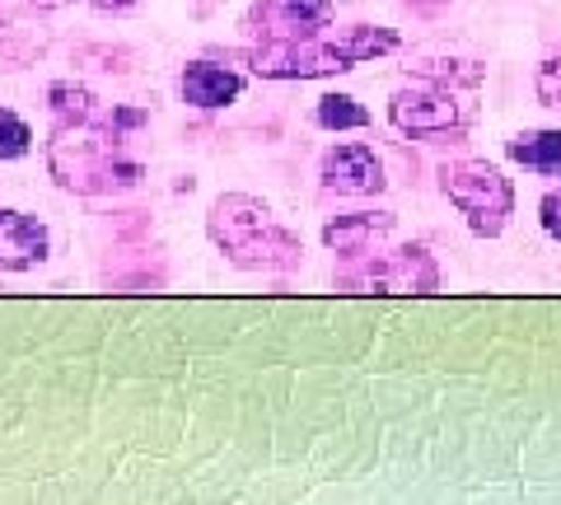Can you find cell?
Listing matches in <instances>:
<instances>
[{
    "label": "cell",
    "mask_w": 561,
    "mask_h": 505,
    "mask_svg": "<svg viewBox=\"0 0 561 505\" xmlns=\"http://www.w3.org/2000/svg\"><path fill=\"white\" fill-rule=\"evenodd\" d=\"M146 113L117 108L113 117H84V122H57L47 146V164L57 173L66 193L99 197V193H122V187L140 183V164L127 154V131H136Z\"/></svg>",
    "instance_id": "6da1fadb"
},
{
    "label": "cell",
    "mask_w": 561,
    "mask_h": 505,
    "mask_svg": "<svg viewBox=\"0 0 561 505\" xmlns=\"http://www.w3.org/2000/svg\"><path fill=\"white\" fill-rule=\"evenodd\" d=\"M416 76L412 84L389 99V122L402 136H416V141H459L472 127V113H478V94L482 84V66L478 61H431L416 57V66H408Z\"/></svg>",
    "instance_id": "7a4b0ae2"
},
{
    "label": "cell",
    "mask_w": 561,
    "mask_h": 505,
    "mask_svg": "<svg viewBox=\"0 0 561 505\" xmlns=\"http://www.w3.org/2000/svg\"><path fill=\"white\" fill-rule=\"evenodd\" d=\"M402 38L393 28L379 24H346V28H323L309 38H286V43H253L249 66L262 80H319V76H342L356 71L360 61L389 57Z\"/></svg>",
    "instance_id": "3957f363"
},
{
    "label": "cell",
    "mask_w": 561,
    "mask_h": 505,
    "mask_svg": "<svg viewBox=\"0 0 561 505\" xmlns=\"http://www.w3.org/2000/svg\"><path fill=\"white\" fill-rule=\"evenodd\" d=\"M210 243L225 253V263L239 272H290L300 267V239L272 216V206L249 193L216 197L206 216Z\"/></svg>",
    "instance_id": "277c9868"
},
{
    "label": "cell",
    "mask_w": 561,
    "mask_h": 505,
    "mask_svg": "<svg viewBox=\"0 0 561 505\" xmlns=\"http://www.w3.org/2000/svg\"><path fill=\"white\" fill-rule=\"evenodd\" d=\"M440 193L459 206V216L468 220V230L478 239L505 234V225L515 216V187L511 179L486 164V160H454L440 169Z\"/></svg>",
    "instance_id": "5b68a950"
},
{
    "label": "cell",
    "mask_w": 561,
    "mask_h": 505,
    "mask_svg": "<svg viewBox=\"0 0 561 505\" xmlns=\"http://www.w3.org/2000/svg\"><path fill=\"white\" fill-rule=\"evenodd\" d=\"M332 282L346 295H435L440 290V263L421 243H402V249L375 257H351Z\"/></svg>",
    "instance_id": "8992f818"
},
{
    "label": "cell",
    "mask_w": 561,
    "mask_h": 505,
    "mask_svg": "<svg viewBox=\"0 0 561 505\" xmlns=\"http://www.w3.org/2000/svg\"><path fill=\"white\" fill-rule=\"evenodd\" d=\"M332 0H253L243 28L253 43H286V38H309L332 24Z\"/></svg>",
    "instance_id": "52a82bcc"
},
{
    "label": "cell",
    "mask_w": 561,
    "mask_h": 505,
    "mask_svg": "<svg viewBox=\"0 0 561 505\" xmlns=\"http://www.w3.org/2000/svg\"><path fill=\"white\" fill-rule=\"evenodd\" d=\"M323 187L328 193H342V197H375L383 193V164H379V154L370 146H360V141H346V146H332L323 154Z\"/></svg>",
    "instance_id": "ba28073f"
},
{
    "label": "cell",
    "mask_w": 561,
    "mask_h": 505,
    "mask_svg": "<svg viewBox=\"0 0 561 505\" xmlns=\"http://www.w3.org/2000/svg\"><path fill=\"white\" fill-rule=\"evenodd\" d=\"M393 225H398L393 211H346V216H332L323 225V249H332L342 263H351V257L375 253L379 243L393 234Z\"/></svg>",
    "instance_id": "9c48e42d"
},
{
    "label": "cell",
    "mask_w": 561,
    "mask_h": 505,
    "mask_svg": "<svg viewBox=\"0 0 561 505\" xmlns=\"http://www.w3.org/2000/svg\"><path fill=\"white\" fill-rule=\"evenodd\" d=\"M47 225L28 211H5L0 206V272H28L47 263Z\"/></svg>",
    "instance_id": "30bf717a"
},
{
    "label": "cell",
    "mask_w": 561,
    "mask_h": 505,
    "mask_svg": "<svg viewBox=\"0 0 561 505\" xmlns=\"http://www.w3.org/2000/svg\"><path fill=\"white\" fill-rule=\"evenodd\" d=\"M183 103H192V108H225V103H234L243 94V76L230 71V66H216V61H192L183 66Z\"/></svg>",
    "instance_id": "8fae6325"
},
{
    "label": "cell",
    "mask_w": 561,
    "mask_h": 505,
    "mask_svg": "<svg viewBox=\"0 0 561 505\" xmlns=\"http://www.w3.org/2000/svg\"><path fill=\"white\" fill-rule=\"evenodd\" d=\"M505 154L515 164L561 179V127H542V131H519L515 141H505Z\"/></svg>",
    "instance_id": "7c38bea8"
},
{
    "label": "cell",
    "mask_w": 561,
    "mask_h": 505,
    "mask_svg": "<svg viewBox=\"0 0 561 505\" xmlns=\"http://www.w3.org/2000/svg\"><path fill=\"white\" fill-rule=\"evenodd\" d=\"M313 117H319L323 131H360V127H370V113H365L351 94H323Z\"/></svg>",
    "instance_id": "4fadbf2b"
},
{
    "label": "cell",
    "mask_w": 561,
    "mask_h": 505,
    "mask_svg": "<svg viewBox=\"0 0 561 505\" xmlns=\"http://www.w3.org/2000/svg\"><path fill=\"white\" fill-rule=\"evenodd\" d=\"M47 99H51V113H57V122H84V117L99 113L94 94L84 90V84H76V80H57L47 90Z\"/></svg>",
    "instance_id": "5bb4252c"
},
{
    "label": "cell",
    "mask_w": 561,
    "mask_h": 505,
    "mask_svg": "<svg viewBox=\"0 0 561 505\" xmlns=\"http://www.w3.org/2000/svg\"><path fill=\"white\" fill-rule=\"evenodd\" d=\"M33 146V131H28V122L20 113H10V108H0V160H24Z\"/></svg>",
    "instance_id": "9a60e30c"
},
{
    "label": "cell",
    "mask_w": 561,
    "mask_h": 505,
    "mask_svg": "<svg viewBox=\"0 0 561 505\" xmlns=\"http://www.w3.org/2000/svg\"><path fill=\"white\" fill-rule=\"evenodd\" d=\"M538 103H542V108L561 113V47L548 51L542 66H538Z\"/></svg>",
    "instance_id": "2e32d148"
},
{
    "label": "cell",
    "mask_w": 561,
    "mask_h": 505,
    "mask_svg": "<svg viewBox=\"0 0 561 505\" xmlns=\"http://www.w3.org/2000/svg\"><path fill=\"white\" fill-rule=\"evenodd\" d=\"M538 220H542V230H548V234L561 243V193H542V202H538Z\"/></svg>",
    "instance_id": "e0dca14e"
},
{
    "label": "cell",
    "mask_w": 561,
    "mask_h": 505,
    "mask_svg": "<svg viewBox=\"0 0 561 505\" xmlns=\"http://www.w3.org/2000/svg\"><path fill=\"white\" fill-rule=\"evenodd\" d=\"M94 10H103V14H122V10H131L136 0H90Z\"/></svg>",
    "instance_id": "ac0fdd59"
},
{
    "label": "cell",
    "mask_w": 561,
    "mask_h": 505,
    "mask_svg": "<svg viewBox=\"0 0 561 505\" xmlns=\"http://www.w3.org/2000/svg\"><path fill=\"white\" fill-rule=\"evenodd\" d=\"M33 5H38V10H66L70 0H33Z\"/></svg>",
    "instance_id": "d6986e66"
}]
</instances>
